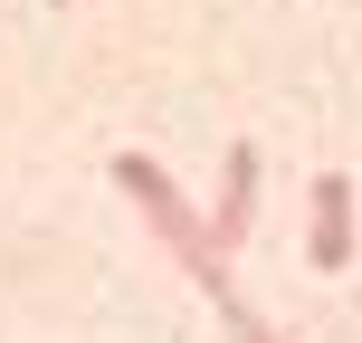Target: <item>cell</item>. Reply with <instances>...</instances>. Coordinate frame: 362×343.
Wrapping results in <instances>:
<instances>
[{"instance_id": "6da1fadb", "label": "cell", "mask_w": 362, "mask_h": 343, "mask_svg": "<svg viewBox=\"0 0 362 343\" xmlns=\"http://www.w3.org/2000/svg\"><path fill=\"white\" fill-rule=\"evenodd\" d=\"M115 181H124V200H134V210L153 219V238L172 248V267L191 277V286H210V306H219V296H238V286H229V257L210 248V229H200V210H191V200L172 191V172L153 163V153H115Z\"/></svg>"}, {"instance_id": "7a4b0ae2", "label": "cell", "mask_w": 362, "mask_h": 343, "mask_svg": "<svg viewBox=\"0 0 362 343\" xmlns=\"http://www.w3.org/2000/svg\"><path fill=\"white\" fill-rule=\"evenodd\" d=\"M257 172H267V153H257V144H229V163H219V200L200 210V229H210L219 257H238L248 229H257Z\"/></svg>"}, {"instance_id": "3957f363", "label": "cell", "mask_w": 362, "mask_h": 343, "mask_svg": "<svg viewBox=\"0 0 362 343\" xmlns=\"http://www.w3.org/2000/svg\"><path fill=\"white\" fill-rule=\"evenodd\" d=\"M305 210H315L305 257H315L325 277H344V267H353V172H315V181H305Z\"/></svg>"}, {"instance_id": "277c9868", "label": "cell", "mask_w": 362, "mask_h": 343, "mask_svg": "<svg viewBox=\"0 0 362 343\" xmlns=\"http://www.w3.org/2000/svg\"><path fill=\"white\" fill-rule=\"evenodd\" d=\"M219 325H229V343H286V334L267 325V315L248 306V296H219Z\"/></svg>"}, {"instance_id": "5b68a950", "label": "cell", "mask_w": 362, "mask_h": 343, "mask_svg": "<svg viewBox=\"0 0 362 343\" xmlns=\"http://www.w3.org/2000/svg\"><path fill=\"white\" fill-rule=\"evenodd\" d=\"M48 10H76V0H48Z\"/></svg>"}]
</instances>
